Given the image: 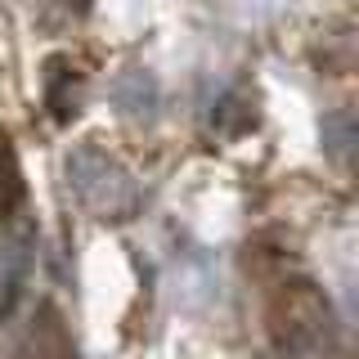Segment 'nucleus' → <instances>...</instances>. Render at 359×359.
<instances>
[{"label":"nucleus","mask_w":359,"mask_h":359,"mask_svg":"<svg viewBox=\"0 0 359 359\" xmlns=\"http://www.w3.org/2000/svg\"><path fill=\"white\" fill-rule=\"evenodd\" d=\"M67 184H72V194L81 207L99 211V216H126V211L135 207V184L130 175L121 171L117 162H112L108 153L99 149H76L72 157H67Z\"/></svg>","instance_id":"f257e3e1"},{"label":"nucleus","mask_w":359,"mask_h":359,"mask_svg":"<svg viewBox=\"0 0 359 359\" xmlns=\"http://www.w3.org/2000/svg\"><path fill=\"white\" fill-rule=\"evenodd\" d=\"M32 256H36V229L27 216H9L0 224V314L18 306L22 287L32 278Z\"/></svg>","instance_id":"f03ea898"},{"label":"nucleus","mask_w":359,"mask_h":359,"mask_svg":"<svg viewBox=\"0 0 359 359\" xmlns=\"http://www.w3.org/2000/svg\"><path fill=\"white\" fill-rule=\"evenodd\" d=\"M112 104H117L126 117H153L157 108V81L140 67H126V72L112 81Z\"/></svg>","instance_id":"7ed1b4c3"}]
</instances>
